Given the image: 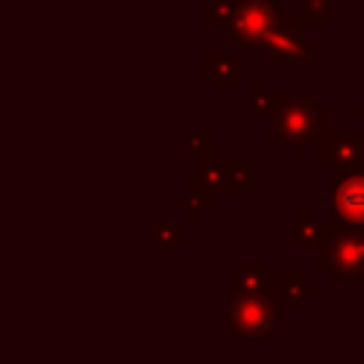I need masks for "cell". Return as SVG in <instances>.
I'll list each match as a JSON object with an SVG mask.
<instances>
[{
  "label": "cell",
  "mask_w": 364,
  "mask_h": 364,
  "mask_svg": "<svg viewBox=\"0 0 364 364\" xmlns=\"http://www.w3.org/2000/svg\"><path fill=\"white\" fill-rule=\"evenodd\" d=\"M230 23L233 40L247 48H264V40L276 26V0H242Z\"/></svg>",
  "instance_id": "8992f818"
},
{
  "label": "cell",
  "mask_w": 364,
  "mask_h": 364,
  "mask_svg": "<svg viewBox=\"0 0 364 364\" xmlns=\"http://www.w3.org/2000/svg\"><path fill=\"white\" fill-rule=\"evenodd\" d=\"M307 20L301 17H276L273 31L264 40V57L267 63H299V65H313L318 60L316 43L304 40Z\"/></svg>",
  "instance_id": "5b68a950"
},
{
  "label": "cell",
  "mask_w": 364,
  "mask_h": 364,
  "mask_svg": "<svg viewBox=\"0 0 364 364\" xmlns=\"http://www.w3.org/2000/svg\"><path fill=\"white\" fill-rule=\"evenodd\" d=\"M355 117H358V119H364V102H361V105L355 108Z\"/></svg>",
  "instance_id": "7c38bea8"
},
{
  "label": "cell",
  "mask_w": 364,
  "mask_h": 364,
  "mask_svg": "<svg viewBox=\"0 0 364 364\" xmlns=\"http://www.w3.org/2000/svg\"><path fill=\"white\" fill-rule=\"evenodd\" d=\"M316 267L336 287H364V228L330 216L316 242Z\"/></svg>",
  "instance_id": "6da1fadb"
},
{
  "label": "cell",
  "mask_w": 364,
  "mask_h": 364,
  "mask_svg": "<svg viewBox=\"0 0 364 364\" xmlns=\"http://www.w3.org/2000/svg\"><path fill=\"white\" fill-rule=\"evenodd\" d=\"M321 228H324V222L318 219L316 210H293V236H290V242L296 247H310V245L318 242Z\"/></svg>",
  "instance_id": "ba28073f"
},
{
  "label": "cell",
  "mask_w": 364,
  "mask_h": 364,
  "mask_svg": "<svg viewBox=\"0 0 364 364\" xmlns=\"http://www.w3.org/2000/svg\"><path fill=\"white\" fill-rule=\"evenodd\" d=\"M279 284H282V293L287 296V301H290V307H293V310H301V307H304V301L316 299V287H310L301 276H284Z\"/></svg>",
  "instance_id": "30bf717a"
},
{
  "label": "cell",
  "mask_w": 364,
  "mask_h": 364,
  "mask_svg": "<svg viewBox=\"0 0 364 364\" xmlns=\"http://www.w3.org/2000/svg\"><path fill=\"white\" fill-rule=\"evenodd\" d=\"M236 282H239V293H262V290H270L273 287V279L264 273V264L262 262L242 264V273L236 276Z\"/></svg>",
  "instance_id": "9c48e42d"
},
{
  "label": "cell",
  "mask_w": 364,
  "mask_h": 364,
  "mask_svg": "<svg viewBox=\"0 0 364 364\" xmlns=\"http://www.w3.org/2000/svg\"><path fill=\"white\" fill-rule=\"evenodd\" d=\"M318 168L333 179L364 171V131H321L316 136Z\"/></svg>",
  "instance_id": "3957f363"
},
{
  "label": "cell",
  "mask_w": 364,
  "mask_h": 364,
  "mask_svg": "<svg viewBox=\"0 0 364 364\" xmlns=\"http://www.w3.org/2000/svg\"><path fill=\"white\" fill-rule=\"evenodd\" d=\"M330 216L338 222L364 228V171H355V173L336 179Z\"/></svg>",
  "instance_id": "52a82bcc"
},
{
  "label": "cell",
  "mask_w": 364,
  "mask_h": 364,
  "mask_svg": "<svg viewBox=\"0 0 364 364\" xmlns=\"http://www.w3.org/2000/svg\"><path fill=\"white\" fill-rule=\"evenodd\" d=\"M228 324L236 336L267 338L276 330V301L270 290L262 293H239L228 304Z\"/></svg>",
  "instance_id": "277c9868"
},
{
  "label": "cell",
  "mask_w": 364,
  "mask_h": 364,
  "mask_svg": "<svg viewBox=\"0 0 364 364\" xmlns=\"http://www.w3.org/2000/svg\"><path fill=\"white\" fill-rule=\"evenodd\" d=\"M270 142H287L290 151L299 156L310 139H316L330 125V108L321 105L313 94L307 97H284L276 94L270 105Z\"/></svg>",
  "instance_id": "7a4b0ae2"
},
{
  "label": "cell",
  "mask_w": 364,
  "mask_h": 364,
  "mask_svg": "<svg viewBox=\"0 0 364 364\" xmlns=\"http://www.w3.org/2000/svg\"><path fill=\"white\" fill-rule=\"evenodd\" d=\"M330 3L333 0H307V9H304L307 26H327L330 23Z\"/></svg>",
  "instance_id": "8fae6325"
}]
</instances>
